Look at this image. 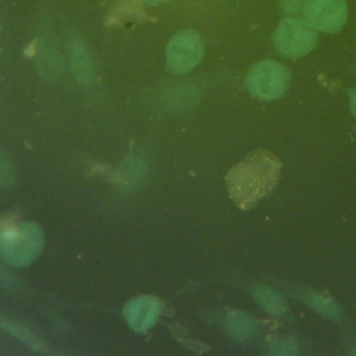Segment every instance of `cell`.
Wrapping results in <instances>:
<instances>
[{
  "label": "cell",
  "mask_w": 356,
  "mask_h": 356,
  "mask_svg": "<svg viewBox=\"0 0 356 356\" xmlns=\"http://www.w3.org/2000/svg\"><path fill=\"white\" fill-rule=\"evenodd\" d=\"M280 164L273 154L259 152L250 156L229 174L232 197L242 207H249L274 188Z\"/></svg>",
  "instance_id": "6da1fadb"
},
{
  "label": "cell",
  "mask_w": 356,
  "mask_h": 356,
  "mask_svg": "<svg viewBox=\"0 0 356 356\" xmlns=\"http://www.w3.org/2000/svg\"><path fill=\"white\" fill-rule=\"evenodd\" d=\"M43 234L31 222L0 231V259L10 266L22 267L31 264L40 253Z\"/></svg>",
  "instance_id": "7a4b0ae2"
},
{
  "label": "cell",
  "mask_w": 356,
  "mask_h": 356,
  "mask_svg": "<svg viewBox=\"0 0 356 356\" xmlns=\"http://www.w3.org/2000/svg\"><path fill=\"white\" fill-rule=\"evenodd\" d=\"M289 85L288 70L273 60H264L250 68L246 76L249 92L263 100L280 97Z\"/></svg>",
  "instance_id": "3957f363"
},
{
  "label": "cell",
  "mask_w": 356,
  "mask_h": 356,
  "mask_svg": "<svg viewBox=\"0 0 356 356\" xmlns=\"http://www.w3.org/2000/svg\"><path fill=\"white\" fill-rule=\"evenodd\" d=\"M317 42L313 28L298 18H285L274 32V44L285 57H300L309 53Z\"/></svg>",
  "instance_id": "277c9868"
},
{
  "label": "cell",
  "mask_w": 356,
  "mask_h": 356,
  "mask_svg": "<svg viewBox=\"0 0 356 356\" xmlns=\"http://www.w3.org/2000/svg\"><path fill=\"white\" fill-rule=\"evenodd\" d=\"M203 56V42L191 29L177 33L167 46V65L175 74H185L195 68Z\"/></svg>",
  "instance_id": "5b68a950"
},
{
  "label": "cell",
  "mask_w": 356,
  "mask_h": 356,
  "mask_svg": "<svg viewBox=\"0 0 356 356\" xmlns=\"http://www.w3.org/2000/svg\"><path fill=\"white\" fill-rule=\"evenodd\" d=\"M303 15L313 29L331 33L346 22L348 6L345 0H305Z\"/></svg>",
  "instance_id": "8992f818"
},
{
  "label": "cell",
  "mask_w": 356,
  "mask_h": 356,
  "mask_svg": "<svg viewBox=\"0 0 356 356\" xmlns=\"http://www.w3.org/2000/svg\"><path fill=\"white\" fill-rule=\"evenodd\" d=\"M125 318L136 331H145L154 325L160 316V303L153 296H139L125 306Z\"/></svg>",
  "instance_id": "52a82bcc"
},
{
  "label": "cell",
  "mask_w": 356,
  "mask_h": 356,
  "mask_svg": "<svg viewBox=\"0 0 356 356\" xmlns=\"http://www.w3.org/2000/svg\"><path fill=\"white\" fill-rule=\"evenodd\" d=\"M71 64L74 74L79 81L88 82L92 78V60L86 46L81 40H74L71 43Z\"/></svg>",
  "instance_id": "ba28073f"
},
{
  "label": "cell",
  "mask_w": 356,
  "mask_h": 356,
  "mask_svg": "<svg viewBox=\"0 0 356 356\" xmlns=\"http://www.w3.org/2000/svg\"><path fill=\"white\" fill-rule=\"evenodd\" d=\"M225 327H227V331L229 332V335L239 338V339L250 337L254 331L253 320L248 314H243L241 312H231L227 316Z\"/></svg>",
  "instance_id": "9c48e42d"
},
{
  "label": "cell",
  "mask_w": 356,
  "mask_h": 356,
  "mask_svg": "<svg viewBox=\"0 0 356 356\" xmlns=\"http://www.w3.org/2000/svg\"><path fill=\"white\" fill-rule=\"evenodd\" d=\"M254 298L257 300V303L267 310L271 314H284L285 312V303L282 300V298L273 289L270 288H264V286H257L253 291Z\"/></svg>",
  "instance_id": "30bf717a"
},
{
  "label": "cell",
  "mask_w": 356,
  "mask_h": 356,
  "mask_svg": "<svg viewBox=\"0 0 356 356\" xmlns=\"http://www.w3.org/2000/svg\"><path fill=\"white\" fill-rule=\"evenodd\" d=\"M303 299L317 313H320V314H323L325 317L334 318V320H337L339 317V309L335 305V302L328 299V298H325V296H323L321 293L306 292V293H303Z\"/></svg>",
  "instance_id": "8fae6325"
},
{
  "label": "cell",
  "mask_w": 356,
  "mask_h": 356,
  "mask_svg": "<svg viewBox=\"0 0 356 356\" xmlns=\"http://www.w3.org/2000/svg\"><path fill=\"white\" fill-rule=\"evenodd\" d=\"M40 70L47 75H56L60 71L58 54L47 49L40 56Z\"/></svg>",
  "instance_id": "7c38bea8"
},
{
  "label": "cell",
  "mask_w": 356,
  "mask_h": 356,
  "mask_svg": "<svg viewBox=\"0 0 356 356\" xmlns=\"http://www.w3.org/2000/svg\"><path fill=\"white\" fill-rule=\"evenodd\" d=\"M14 179V171L13 165L10 164L8 159L4 156V153L0 150V185L7 186Z\"/></svg>",
  "instance_id": "4fadbf2b"
},
{
  "label": "cell",
  "mask_w": 356,
  "mask_h": 356,
  "mask_svg": "<svg viewBox=\"0 0 356 356\" xmlns=\"http://www.w3.org/2000/svg\"><path fill=\"white\" fill-rule=\"evenodd\" d=\"M273 355H293L296 353V345L292 341H281L271 349Z\"/></svg>",
  "instance_id": "5bb4252c"
},
{
  "label": "cell",
  "mask_w": 356,
  "mask_h": 356,
  "mask_svg": "<svg viewBox=\"0 0 356 356\" xmlns=\"http://www.w3.org/2000/svg\"><path fill=\"white\" fill-rule=\"evenodd\" d=\"M350 107H352V111L353 114L356 115V89L352 92L350 95Z\"/></svg>",
  "instance_id": "9a60e30c"
},
{
  "label": "cell",
  "mask_w": 356,
  "mask_h": 356,
  "mask_svg": "<svg viewBox=\"0 0 356 356\" xmlns=\"http://www.w3.org/2000/svg\"><path fill=\"white\" fill-rule=\"evenodd\" d=\"M142 1L146 3V4H150V6H157V4H161V3H164L167 0H142Z\"/></svg>",
  "instance_id": "2e32d148"
},
{
  "label": "cell",
  "mask_w": 356,
  "mask_h": 356,
  "mask_svg": "<svg viewBox=\"0 0 356 356\" xmlns=\"http://www.w3.org/2000/svg\"><path fill=\"white\" fill-rule=\"evenodd\" d=\"M6 278V275H4V273L0 270V280H4Z\"/></svg>",
  "instance_id": "e0dca14e"
}]
</instances>
